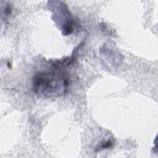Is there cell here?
<instances>
[{"instance_id": "6da1fadb", "label": "cell", "mask_w": 158, "mask_h": 158, "mask_svg": "<svg viewBox=\"0 0 158 158\" xmlns=\"http://www.w3.org/2000/svg\"><path fill=\"white\" fill-rule=\"evenodd\" d=\"M69 78L64 72L57 71L41 72L33 78V91L44 98H57L64 95L69 86Z\"/></svg>"}]
</instances>
